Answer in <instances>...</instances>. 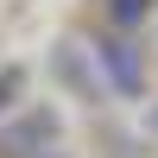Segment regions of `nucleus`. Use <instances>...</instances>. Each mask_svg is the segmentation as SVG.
Listing matches in <instances>:
<instances>
[{"mask_svg": "<svg viewBox=\"0 0 158 158\" xmlns=\"http://www.w3.org/2000/svg\"><path fill=\"white\" fill-rule=\"evenodd\" d=\"M89 63H95L101 89L120 101H146L152 95V63H146V44H139V32H101L89 38Z\"/></svg>", "mask_w": 158, "mask_h": 158, "instance_id": "1", "label": "nucleus"}, {"mask_svg": "<svg viewBox=\"0 0 158 158\" xmlns=\"http://www.w3.org/2000/svg\"><path fill=\"white\" fill-rule=\"evenodd\" d=\"M51 146H63V120L44 101H38V108H13L6 120H0V158H38Z\"/></svg>", "mask_w": 158, "mask_h": 158, "instance_id": "2", "label": "nucleus"}, {"mask_svg": "<svg viewBox=\"0 0 158 158\" xmlns=\"http://www.w3.org/2000/svg\"><path fill=\"white\" fill-rule=\"evenodd\" d=\"M51 63H57V76H63L82 101H101V95H108V89H101V76H95V63H82V44H76V38H63Z\"/></svg>", "mask_w": 158, "mask_h": 158, "instance_id": "3", "label": "nucleus"}, {"mask_svg": "<svg viewBox=\"0 0 158 158\" xmlns=\"http://www.w3.org/2000/svg\"><path fill=\"white\" fill-rule=\"evenodd\" d=\"M158 13V0H101V19H108V32H139Z\"/></svg>", "mask_w": 158, "mask_h": 158, "instance_id": "4", "label": "nucleus"}, {"mask_svg": "<svg viewBox=\"0 0 158 158\" xmlns=\"http://www.w3.org/2000/svg\"><path fill=\"white\" fill-rule=\"evenodd\" d=\"M19 95H25V70H0V120L19 108Z\"/></svg>", "mask_w": 158, "mask_h": 158, "instance_id": "5", "label": "nucleus"}]
</instances>
